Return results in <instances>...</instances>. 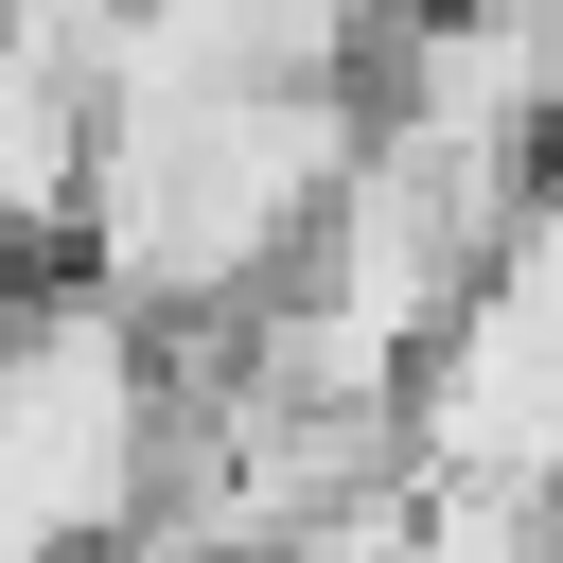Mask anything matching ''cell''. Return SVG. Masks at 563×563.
<instances>
[{"label": "cell", "mask_w": 563, "mask_h": 563, "mask_svg": "<svg viewBox=\"0 0 563 563\" xmlns=\"http://www.w3.org/2000/svg\"><path fill=\"white\" fill-rule=\"evenodd\" d=\"M141 0H0V35H53V53H106Z\"/></svg>", "instance_id": "obj_3"}, {"label": "cell", "mask_w": 563, "mask_h": 563, "mask_svg": "<svg viewBox=\"0 0 563 563\" xmlns=\"http://www.w3.org/2000/svg\"><path fill=\"white\" fill-rule=\"evenodd\" d=\"M141 440H158V334L88 264L0 282V563L106 545L141 510Z\"/></svg>", "instance_id": "obj_1"}, {"label": "cell", "mask_w": 563, "mask_h": 563, "mask_svg": "<svg viewBox=\"0 0 563 563\" xmlns=\"http://www.w3.org/2000/svg\"><path fill=\"white\" fill-rule=\"evenodd\" d=\"M88 141H106V70L53 35H0V264H70Z\"/></svg>", "instance_id": "obj_2"}]
</instances>
